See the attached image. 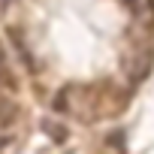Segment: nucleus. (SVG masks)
I'll use <instances>...</instances> for the list:
<instances>
[{
  "mask_svg": "<svg viewBox=\"0 0 154 154\" xmlns=\"http://www.w3.org/2000/svg\"><path fill=\"white\" fill-rule=\"evenodd\" d=\"M121 3L130 9V15L136 21H151L154 18V0H121Z\"/></svg>",
  "mask_w": 154,
  "mask_h": 154,
  "instance_id": "f257e3e1",
  "label": "nucleus"
},
{
  "mask_svg": "<svg viewBox=\"0 0 154 154\" xmlns=\"http://www.w3.org/2000/svg\"><path fill=\"white\" fill-rule=\"evenodd\" d=\"M42 130L54 139V142H63L66 139V130H63V124H57V121H51V118H45L42 121Z\"/></svg>",
  "mask_w": 154,
  "mask_h": 154,
  "instance_id": "f03ea898",
  "label": "nucleus"
},
{
  "mask_svg": "<svg viewBox=\"0 0 154 154\" xmlns=\"http://www.w3.org/2000/svg\"><path fill=\"white\" fill-rule=\"evenodd\" d=\"M0 82H12V75H9V63H6L3 48H0Z\"/></svg>",
  "mask_w": 154,
  "mask_h": 154,
  "instance_id": "7ed1b4c3",
  "label": "nucleus"
},
{
  "mask_svg": "<svg viewBox=\"0 0 154 154\" xmlns=\"http://www.w3.org/2000/svg\"><path fill=\"white\" fill-rule=\"evenodd\" d=\"M6 145H9V136H0V151H3Z\"/></svg>",
  "mask_w": 154,
  "mask_h": 154,
  "instance_id": "20e7f679",
  "label": "nucleus"
},
{
  "mask_svg": "<svg viewBox=\"0 0 154 154\" xmlns=\"http://www.w3.org/2000/svg\"><path fill=\"white\" fill-rule=\"evenodd\" d=\"M9 3H15V0H0V6H3V9H6V6H9Z\"/></svg>",
  "mask_w": 154,
  "mask_h": 154,
  "instance_id": "39448f33",
  "label": "nucleus"
}]
</instances>
